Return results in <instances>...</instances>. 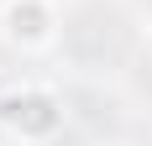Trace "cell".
<instances>
[{
    "label": "cell",
    "instance_id": "6da1fadb",
    "mask_svg": "<svg viewBox=\"0 0 152 146\" xmlns=\"http://www.w3.org/2000/svg\"><path fill=\"white\" fill-rule=\"evenodd\" d=\"M68 47L94 68H121L126 52H131V21L105 0H89L68 21Z\"/></svg>",
    "mask_w": 152,
    "mask_h": 146
}]
</instances>
